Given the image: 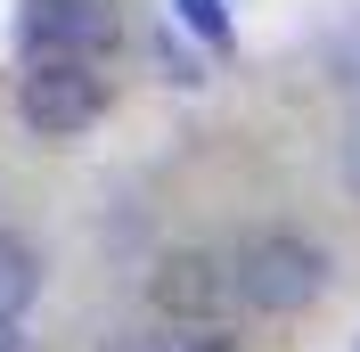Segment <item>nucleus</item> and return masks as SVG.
Returning <instances> with one entry per match:
<instances>
[{"label": "nucleus", "instance_id": "6e6552de", "mask_svg": "<svg viewBox=\"0 0 360 352\" xmlns=\"http://www.w3.org/2000/svg\"><path fill=\"white\" fill-rule=\"evenodd\" d=\"M0 352H25V336H17V328H0Z\"/></svg>", "mask_w": 360, "mask_h": 352}, {"label": "nucleus", "instance_id": "7ed1b4c3", "mask_svg": "<svg viewBox=\"0 0 360 352\" xmlns=\"http://www.w3.org/2000/svg\"><path fill=\"white\" fill-rule=\"evenodd\" d=\"M115 33H123L115 0H33L25 8V42L41 49V58H66V66L115 49Z\"/></svg>", "mask_w": 360, "mask_h": 352}, {"label": "nucleus", "instance_id": "f257e3e1", "mask_svg": "<svg viewBox=\"0 0 360 352\" xmlns=\"http://www.w3.org/2000/svg\"><path fill=\"white\" fill-rule=\"evenodd\" d=\"M319 287H328V254L295 230H262L238 254V295L254 311H303V303H319Z\"/></svg>", "mask_w": 360, "mask_h": 352}, {"label": "nucleus", "instance_id": "423d86ee", "mask_svg": "<svg viewBox=\"0 0 360 352\" xmlns=\"http://www.w3.org/2000/svg\"><path fill=\"white\" fill-rule=\"evenodd\" d=\"M172 17H180V25H197L213 49H229V17H221V0H172Z\"/></svg>", "mask_w": 360, "mask_h": 352}, {"label": "nucleus", "instance_id": "39448f33", "mask_svg": "<svg viewBox=\"0 0 360 352\" xmlns=\"http://www.w3.org/2000/svg\"><path fill=\"white\" fill-rule=\"evenodd\" d=\"M41 295V263H33V246L17 230H0V328H17V311Z\"/></svg>", "mask_w": 360, "mask_h": 352}, {"label": "nucleus", "instance_id": "20e7f679", "mask_svg": "<svg viewBox=\"0 0 360 352\" xmlns=\"http://www.w3.org/2000/svg\"><path fill=\"white\" fill-rule=\"evenodd\" d=\"M148 295H156L164 320H213V311H221V270H213V254L180 246V254H164V263H156Z\"/></svg>", "mask_w": 360, "mask_h": 352}, {"label": "nucleus", "instance_id": "f03ea898", "mask_svg": "<svg viewBox=\"0 0 360 352\" xmlns=\"http://www.w3.org/2000/svg\"><path fill=\"white\" fill-rule=\"evenodd\" d=\"M17 115L33 123L41 139H74L107 115V82L90 66H66V58H41V66L17 82Z\"/></svg>", "mask_w": 360, "mask_h": 352}, {"label": "nucleus", "instance_id": "0eeeda50", "mask_svg": "<svg viewBox=\"0 0 360 352\" xmlns=\"http://www.w3.org/2000/svg\"><path fill=\"white\" fill-rule=\"evenodd\" d=\"M344 180L360 189V115H352V132H344Z\"/></svg>", "mask_w": 360, "mask_h": 352}, {"label": "nucleus", "instance_id": "1a4fd4ad", "mask_svg": "<svg viewBox=\"0 0 360 352\" xmlns=\"http://www.w3.org/2000/svg\"><path fill=\"white\" fill-rule=\"evenodd\" d=\"M188 352H221V344H188Z\"/></svg>", "mask_w": 360, "mask_h": 352}]
</instances>
